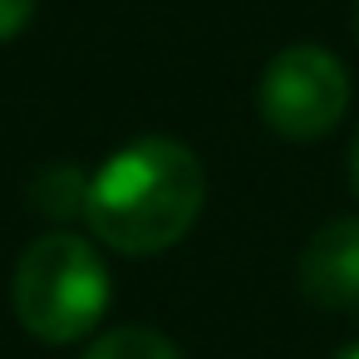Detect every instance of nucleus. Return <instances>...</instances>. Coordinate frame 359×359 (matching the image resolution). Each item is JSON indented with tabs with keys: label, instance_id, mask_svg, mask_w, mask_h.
<instances>
[{
	"label": "nucleus",
	"instance_id": "obj_11",
	"mask_svg": "<svg viewBox=\"0 0 359 359\" xmlns=\"http://www.w3.org/2000/svg\"><path fill=\"white\" fill-rule=\"evenodd\" d=\"M354 310H359V305H354Z\"/></svg>",
	"mask_w": 359,
	"mask_h": 359
},
{
	"label": "nucleus",
	"instance_id": "obj_8",
	"mask_svg": "<svg viewBox=\"0 0 359 359\" xmlns=\"http://www.w3.org/2000/svg\"><path fill=\"white\" fill-rule=\"evenodd\" d=\"M349 182H354V192H359V138H354V148H349Z\"/></svg>",
	"mask_w": 359,
	"mask_h": 359
},
{
	"label": "nucleus",
	"instance_id": "obj_6",
	"mask_svg": "<svg viewBox=\"0 0 359 359\" xmlns=\"http://www.w3.org/2000/svg\"><path fill=\"white\" fill-rule=\"evenodd\" d=\"M35 207L45 212V217H55V222H65V217H74V212H84V197H89V182L74 172V168H50L40 182H35Z\"/></svg>",
	"mask_w": 359,
	"mask_h": 359
},
{
	"label": "nucleus",
	"instance_id": "obj_4",
	"mask_svg": "<svg viewBox=\"0 0 359 359\" xmlns=\"http://www.w3.org/2000/svg\"><path fill=\"white\" fill-rule=\"evenodd\" d=\"M300 290L325 310L359 305V217H339L310 236L300 251Z\"/></svg>",
	"mask_w": 359,
	"mask_h": 359
},
{
	"label": "nucleus",
	"instance_id": "obj_9",
	"mask_svg": "<svg viewBox=\"0 0 359 359\" xmlns=\"http://www.w3.org/2000/svg\"><path fill=\"white\" fill-rule=\"evenodd\" d=\"M334 359H359V344H349V349H339Z\"/></svg>",
	"mask_w": 359,
	"mask_h": 359
},
{
	"label": "nucleus",
	"instance_id": "obj_1",
	"mask_svg": "<svg viewBox=\"0 0 359 359\" xmlns=\"http://www.w3.org/2000/svg\"><path fill=\"white\" fill-rule=\"evenodd\" d=\"M202 202L207 172L187 143L133 138L89 177L84 222L104 246L123 256H153L177 246L197 226Z\"/></svg>",
	"mask_w": 359,
	"mask_h": 359
},
{
	"label": "nucleus",
	"instance_id": "obj_5",
	"mask_svg": "<svg viewBox=\"0 0 359 359\" xmlns=\"http://www.w3.org/2000/svg\"><path fill=\"white\" fill-rule=\"evenodd\" d=\"M84 359H182V349H177L168 334H158V330L123 325V330L99 334V339L84 349Z\"/></svg>",
	"mask_w": 359,
	"mask_h": 359
},
{
	"label": "nucleus",
	"instance_id": "obj_3",
	"mask_svg": "<svg viewBox=\"0 0 359 359\" xmlns=\"http://www.w3.org/2000/svg\"><path fill=\"white\" fill-rule=\"evenodd\" d=\"M256 109L266 128L285 143L325 138L349 109V74L325 45H290L266 65L256 84Z\"/></svg>",
	"mask_w": 359,
	"mask_h": 359
},
{
	"label": "nucleus",
	"instance_id": "obj_10",
	"mask_svg": "<svg viewBox=\"0 0 359 359\" xmlns=\"http://www.w3.org/2000/svg\"><path fill=\"white\" fill-rule=\"evenodd\" d=\"M354 30H359V6H354Z\"/></svg>",
	"mask_w": 359,
	"mask_h": 359
},
{
	"label": "nucleus",
	"instance_id": "obj_2",
	"mask_svg": "<svg viewBox=\"0 0 359 359\" xmlns=\"http://www.w3.org/2000/svg\"><path fill=\"white\" fill-rule=\"evenodd\" d=\"M109 266L94 241L74 231H50L25 246L15 266V315L45 344L84 339L109 310Z\"/></svg>",
	"mask_w": 359,
	"mask_h": 359
},
{
	"label": "nucleus",
	"instance_id": "obj_7",
	"mask_svg": "<svg viewBox=\"0 0 359 359\" xmlns=\"http://www.w3.org/2000/svg\"><path fill=\"white\" fill-rule=\"evenodd\" d=\"M35 6H40V0H0V45L15 40V35H25Z\"/></svg>",
	"mask_w": 359,
	"mask_h": 359
}]
</instances>
